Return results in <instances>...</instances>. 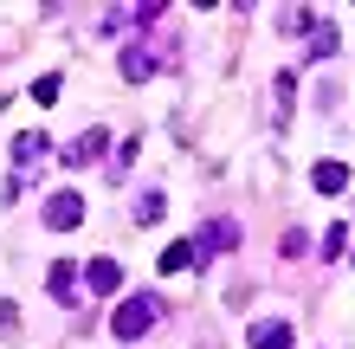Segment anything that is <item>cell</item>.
I'll return each instance as SVG.
<instances>
[{
    "label": "cell",
    "mask_w": 355,
    "mask_h": 349,
    "mask_svg": "<svg viewBox=\"0 0 355 349\" xmlns=\"http://www.w3.org/2000/svg\"><path fill=\"white\" fill-rule=\"evenodd\" d=\"M310 188H317V194H343L349 169H343V162H317V169H310Z\"/></svg>",
    "instance_id": "obj_6"
},
{
    "label": "cell",
    "mask_w": 355,
    "mask_h": 349,
    "mask_svg": "<svg viewBox=\"0 0 355 349\" xmlns=\"http://www.w3.org/2000/svg\"><path fill=\"white\" fill-rule=\"evenodd\" d=\"M13 323H19V304H13V298H0V330H13Z\"/></svg>",
    "instance_id": "obj_17"
},
{
    "label": "cell",
    "mask_w": 355,
    "mask_h": 349,
    "mask_svg": "<svg viewBox=\"0 0 355 349\" xmlns=\"http://www.w3.org/2000/svg\"><path fill=\"white\" fill-rule=\"evenodd\" d=\"M85 284H91V291H103V298L123 291V265H116V259H91V265H85Z\"/></svg>",
    "instance_id": "obj_3"
},
{
    "label": "cell",
    "mask_w": 355,
    "mask_h": 349,
    "mask_svg": "<svg viewBox=\"0 0 355 349\" xmlns=\"http://www.w3.org/2000/svg\"><path fill=\"white\" fill-rule=\"evenodd\" d=\"M329 52H336V26L317 19V26H310V58H329Z\"/></svg>",
    "instance_id": "obj_12"
},
{
    "label": "cell",
    "mask_w": 355,
    "mask_h": 349,
    "mask_svg": "<svg viewBox=\"0 0 355 349\" xmlns=\"http://www.w3.org/2000/svg\"><path fill=\"white\" fill-rule=\"evenodd\" d=\"M162 207H168V201H162V194L149 188V194L136 201V227H155V220H162Z\"/></svg>",
    "instance_id": "obj_13"
},
{
    "label": "cell",
    "mask_w": 355,
    "mask_h": 349,
    "mask_svg": "<svg viewBox=\"0 0 355 349\" xmlns=\"http://www.w3.org/2000/svg\"><path fill=\"white\" fill-rule=\"evenodd\" d=\"M155 317H162V298H149V291H130L110 311V330L123 337V343H136V337H149L155 330Z\"/></svg>",
    "instance_id": "obj_1"
},
{
    "label": "cell",
    "mask_w": 355,
    "mask_h": 349,
    "mask_svg": "<svg viewBox=\"0 0 355 349\" xmlns=\"http://www.w3.org/2000/svg\"><path fill=\"white\" fill-rule=\"evenodd\" d=\"M13 162H19V169H33V162H46V136H39V130L13 136Z\"/></svg>",
    "instance_id": "obj_10"
},
{
    "label": "cell",
    "mask_w": 355,
    "mask_h": 349,
    "mask_svg": "<svg viewBox=\"0 0 355 349\" xmlns=\"http://www.w3.org/2000/svg\"><path fill=\"white\" fill-rule=\"evenodd\" d=\"M58 85H65V78H52V71L33 78V104H58Z\"/></svg>",
    "instance_id": "obj_15"
},
{
    "label": "cell",
    "mask_w": 355,
    "mask_h": 349,
    "mask_svg": "<svg viewBox=\"0 0 355 349\" xmlns=\"http://www.w3.org/2000/svg\"><path fill=\"white\" fill-rule=\"evenodd\" d=\"M278 26H284V33H310L317 19H310V7H284V13H278Z\"/></svg>",
    "instance_id": "obj_14"
},
{
    "label": "cell",
    "mask_w": 355,
    "mask_h": 349,
    "mask_svg": "<svg viewBox=\"0 0 355 349\" xmlns=\"http://www.w3.org/2000/svg\"><path fill=\"white\" fill-rule=\"evenodd\" d=\"M149 71H155V52L149 46H130V52H123V78H130V85H142Z\"/></svg>",
    "instance_id": "obj_11"
},
{
    "label": "cell",
    "mask_w": 355,
    "mask_h": 349,
    "mask_svg": "<svg viewBox=\"0 0 355 349\" xmlns=\"http://www.w3.org/2000/svg\"><path fill=\"white\" fill-rule=\"evenodd\" d=\"M252 349H291L297 343V330H291V323H252V337H245Z\"/></svg>",
    "instance_id": "obj_4"
},
{
    "label": "cell",
    "mask_w": 355,
    "mask_h": 349,
    "mask_svg": "<svg viewBox=\"0 0 355 349\" xmlns=\"http://www.w3.org/2000/svg\"><path fill=\"white\" fill-rule=\"evenodd\" d=\"M97 155H103V130H85L78 142H65V162H71V169H85V162H97Z\"/></svg>",
    "instance_id": "obj_8"
},
{
    "label": "cell",
    "mask_w": 355,
    "mask_h": 349,
    "mask_svg": "<svg viewBox=\"0 0 355 349\" xmlns=\"http://www.w3.org/2000/svg\"><path fill=\"white\" fill-rule=\"evenodd\" d=\"M46 284H52V298H58V304H71V298H78V265H71V259H58Z\"/></svg>",
    "instance_id": "obj_9"
},
{
    "label": "cell",
    "mask_w": 355,
    "mask_h": 349,
    "mask_svg": "<svg viewBox=\"0 0 355 349\" xmlns=\"http://www.w3.org/2000/svg\"><path fill=\"white\" fill-rule=\"evenodd\" d=\"M155 265H162V272H194V265H200V246H194V239L162 246V259H155Z\"/></svg>",
    "instance_id": "obj_5"
},
{
    "label": "cell",
    "mask_w": 355,
    "mask_h": 349,
    "mask_svg": "<svg viewBox=\"0 0 355 349\" xmlns=\"http://www.w3.org/2000/svg\"><path fill=\"white\" fill-rule=\"evenodd\" d=\"M349 239H355V233H349V227H343V220H336V227H329V233H323V259H336V253H343V246H349Z\"/></svg>",
    "instance_id": "obj_16"
},
{
    "label": "cell",
    "mask_w": 355,
    "mask_h": 349,
    "mask_svg": "<svg viewBox=\"0 0 355 349\" xmlns=\"http://www.w3.org/2000/svg\"><path fill=\"white\" fill-rule=\"evenodd\" d=\"M78 220H85V201H78L71 188H58V194L46 201V227H52V233H71Z\"/></svg>",
    "instance_id": "obj_2"
},
{
    "label": "cell",
    "mask_w": 355,
    "mask_h": 349,
    "mask_svg": "<svg viewBox=\"0 0 355 349\" xmlns=\"http://www.w3.org/2000/svg\"><path fill=\"white\" fill-rule=\"evenodd\" d=\"M194 246H200V253H233V246H239V227H233V220H214Z\"/></svg>",
    "instance_id": "obj_7"
}]
</instances>
